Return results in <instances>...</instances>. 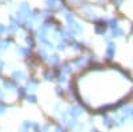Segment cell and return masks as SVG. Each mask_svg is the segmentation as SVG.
Masks as SVG:
<instances>
[{
  "instance_id": "5",
  "label": "cell",
  "mask_w": 133,
  "mask_h": 132,
  "mask_svg": "<svg viewBox=\"0 0 133 132\" xmlns=\"http://www.w3.org/2000/svg\"><path fill=\"white\" fill-rule=\"evenodd\" d=\"M4 88L5 90H9V91H15L16 85H15L14 81H11V80H4Z\"/></svg>"
},
{
  "instance_id": "10",
  "label": "cell",
  "mask_w": 133,
  "mask_h": 132,
  "mask_svg": "<svg viewBox=\"0 0 133 132\" xmlns=\"http://www.w3.org/2000/svg\"><path fill=\"white\" fill-rule=\"evenodd\" d=\"M48 60H49L51 64H57V63H59V56H57V55H52Z\"/></svg>"
},
{
  "instance_id": "22",
  "label": "cell",
  "mask_w": 133,
  "mask_h": 132,
  "mask_svg": "<svg viewBox=\"0 0 133 132\" xmlns=\"http://www.w3.org/2000/svg\"><path fill=\"white\" fill-rule=\"evenodd\" d=\"M4 97V92H3V90L0 88V99H3Z\"/></svg>"
},
{
  "instance_id": "14",
  "label": "cell",
  "mask_w": 133,
  "mask_h": 132,
  "mask_svg": "<svg viewBox=\"0 0 133 132\" xmlns=\"http://www.w3.org/2000/svg\"><path fill=\"white\" fill-rule=\"evenodd\" d=\"M121 35H123V31H121V29H115L113 31V36L115 37H120Z\"/></svg>"
},
{
  "instance_id": "19",
  "label": "cell",
  "mask_w": 133,
  "mask_h": 132,
  "mask_svg": "<svg viewBox=\"0 0 133 132\" xmlns=\"http://www.w3.org/2000/svg\"><path fill=\"white\" fill-rule=\"evenodd\" d=\"M55 132H65V129H64L63 127H60V125H57L56 128H55Z\"/></svg>"
},
{
  "instance_id": "13",
  "label": "cell",
  "mask_w": 133,
  "mask_h": 132,
  "mask_svg": "<svg viewBox=\"0 0 133 132\" xmlns=\"http://www.w3.org/2000/svg\"><path fill=\"white\" fill-rule=\"evenodd\" d=\"M84 61H85V59L84 58H80V59L75 60V65H76V67H81V65L84 64Z\"/></svg>"
},
{
  "instance_id": "18",
  "label": "cell",
  "mask_w": 133,
  "mask_h": 132,
  "mask_svg": "<svg viewBox=\"0 0 133 132\" xmlns=\"http://www.w3.org/2000/svg\"><path fill=\"white\" fill-rule=\"evenodd\" d=\"M39 56H43L41 59H47L48 56H47V53L44 52V51H39Z\"/></svg>"
},
{
  "instance_id": "15",
  "label": "cell",
  "mask_w": 133,
  "mask_h": 132,
  "mask_svg": "<svg viewBox=\"0 0 133 132\" xmlns=\"http://www.w3.org/2000/svg\"><path fill=\"white\" fill-rule=\"evenodd\" d=\"M57 80H59L60 83H64V81L66 80V79H65V75H64V73H60V75L57 76Z\"/></svg>"
},
{
  "instance_id": "3",
  "label": "cell",
  "mask_w": 133,
  "mask_h": 132,
  "mask_svg": "<svg viewBox=\"0 0 133 132\" xmlns=\"http://www.w3.org/2000/svg\"><path fill=\"white\" fill-rule=\"evenodd\" d=\"M37 87H39V81L37 80H33V79H29L27 81V85H25V88H28V90H31V91L36 90Z\"/></svg>"
},
{
  "instance_id": "16",
  "label": "cell",
  "mask_w": 133,
  "mask_h": 132,
  "mask_svg": "<svg viewBox=\"0 0 133 132\" xmlns=\"http://www.w3.org/2000/svg\"><path fill=\"white\" fill-rule=\"evenodd\" d=\"M5 109H7L5 104H3L2 102H0V114H4V112H5Z\"/></svg>"
},
{
  "instance_id": "6",
  "label": "cell",
  "mask_w": 133,
  "mask_h": 132,
  "mask_svg": "<svg viewBox=\"0 0 133 132\" xmlns=\"http://www.w3.org/2000/svg\"><path fill=\"white\" fill-rule=\"evenodd\" d=\"M60 72H63V73H68V72H71V64H69V63H64V64H61Z\"/></svg>"
},
{
  "instance_id": "8",
  "label": "cell",
  "mask_w": 133,
  "mask_h": 132,
  "mask_svg": "<svg viewBox=\"0 0 133 132\" xmlns=\"http://www.w3.org/2000/svg\"><path fill=\"white\" fill-rule=\"evenodd\" d=\"M103 124H105L107 127H112L115 124V120L110 119V117H104L103 119Z\"/></svg>"
},
{
  "instance_id": "1",
  "label": "cell",
  "mask_w": 133,
  "mask_h": 132,
  "mask_svg": "<svg viewBox=\"0 0 133 132\" xmlns=\"http://www.w3.org/2000/svg\"><path fill=\"white\" fill-rule=\"evenodd\" d=\"M68 115L71 116V117H73V119H76V117H79L80 115H81V109L77 107V105H69L68 107Z\"/></svg>"
},
{
  "instance_id": "12",
  "label": "cell",
  "mask_w": 133,
  "mask_h": 132,
  "mask_svg": "<svg viewBox=\"0 0 133 132\" xmlns=\"http://www.w3.org/2000/svg\"><path fill=\"white\" fill-rule=\"evenodd\" d=\"M17 52L21 53L23 56H28V55H29V49H27V48H19Z\"/></svg>"
},
{
  "instance_id": "23",
  "label": "cell",
  "mask_w": 133,
  "mask_h": 132,
  "mask_svg": "<svg viewBox=\"0 0 133 132\" xmlns=\"http://www.w3.org/2000/svg\"><path fill=\"white\" fill-rule=\"evenodd\" d=\"M3 67H4V63H3L2 60H0V71H2V70H3Z\"/></svg>"
},
{
  "instance_id": "24",
  "label": "cell",
  "mask_w": 133,
  "mask_h": 132,
  "mask_svg": "<svg viewBox=\"0 0 133 132\" xmlns=\"http://www.w3.org/2000/svg\"><path fill=\"white\" fill-rule=\"evenodd\" d=\"M130 116L133 117V108H130Z\"/></svg>"
},
{
  "instance_id": "7",
  "label": "cell",
  "mask_w": 133,
  "mask_h": 132,
  "mask_svg": "<svg viewBox=\"0 0 133 132\" xmlns=\"http://www.w3.org/2000/svg\"><path fill=\"white\" fill-rule=\"evenodd\" d=\"M127 123H129V115H121L120 117H118V124H127Z\"/></svg>"
},
{
  "instance_id": "17",
  "label": "cell",
  "mask_w": 133,
  "mask_h": 132,
  "mask_svg": "<svg viewBox=\"0 0 133 132\" xmlns=\"http://www.w3.org/2000/svg\"><path fill=\"white\" fill-rule=\"evenodd\" d=\"M55 90H56V93H57L59 96H61V95L64 93V91H63V88H61V87H56Z\"/></svg>"
},
{
  "instance_id": "9",
  "label": "cell",
  "mask_w": 133,
  "mask_h": 132,
  "mask_svg": "<svg viewBox=\"0 0 133 132\" xmlns=\"http://www.w3.org/2000/svg\"><path fill=\"white\" fill-rule=\"evenodd\" d=\"M44 79H45V80H53L55 79V73L52 72V71H47L45 73H44Z\"/></svg>"
},
{
  "instance_id": "21",
  "label": "cell",
  "mask_w": 133,
  "mask_h": 132,
  "mask_svg": "<svg viewBox=\"0 0 133 132\" xmlns=\"http://www.w3.org/2000/svg\"><path fill=\"white\" fill-rule=\"evenodd\" d=\"M41 129H43V132H48V125H43Z\"/></svg>"
},
{
  "instance_id": "4",
  "label": "cell",
  "mask_w": 133,
  "mask_h": 132,
  "mask_svg": "<svg viewBox=\"0 0 133 132\" xmlns=\"http://www.w3.org/2000/svg\"><path fill=\"white\" fill-rule=\"evenodd\" d=\"M12 78L15 80H23V79H25V73L23 71H15L12 73Z\"/></svg>"
},
{
  "instance_id": "20",
  "label": "cell",
  "mask_w": 133,
  "mask_h": 132,
  "mask_svg": "<svg viewBox=\"0 0 133 132\" xmlns=\"http://www.w3.org/2000/svg\"><path fill=\"white\" fill-rule=\"evenodd\" d=\"M19 92H20V95H25V88H19Z\"/></svg>"
},
{
  "instance_id": "11",
  "label": "cell",
  "mask_w": 133,
  "mask_h": 132,
  "mask_svg": "<svg viewBox=\"0 0 133 132\" xmlns=\"http://www.w3.org/2000/svg\"><path fill=\"white\" fill-rule=\"evenodd\" d=\"M27 102H28V103H36V102H37V97H36L35 95H28V96H27Z\"/></svg>"
},
{
  "instance_id": "2",
  "label": "cell",
  "mask_w": 133,
  "mask_h": 132,
  "mask_svg": "<svg viewBox=\"0 0 133 132\" xmlns=\"http://www.w3.org/2000/svg\"><path fill=\"white\" fill-rule=\"evenodd\" d=\"M115 52H116V44L109 43V46H108V48H107V51H105L107 58H108V59H112L113 55H115Z\"/></svg>"
}]
</instances>
